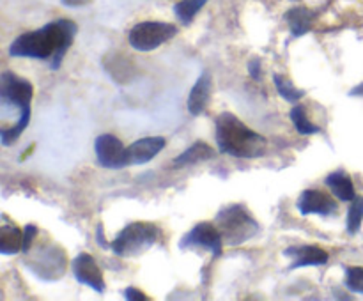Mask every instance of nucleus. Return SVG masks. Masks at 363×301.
Instances as JSON below:
<instances>
[{"mask_svg":"<svg viewBox=\"0 0 363 301\" xmlns=\"http://www.w3.org/2000/svg\"><path fill=\"white\" fill-rule=\"evenodd\" d=\"M77 23L71 20L50 21L38 30L18 35L9 46L11 57L38 59L50 62L52 69H59L64 55L71 48L77 35Z\"/></svg>","mask_w":363,"mask_h":301,"instance_id":"nucleus-1","label":"nucleus"},{"mask_svg":"<svg viewBox=\"0 0 363 301\" xmlns=\"http://www.w3.org/2000/svg\"><path fill=\"white\" fill-rule=\"evenodd\" d=\"M215 135L220 152L234 158H261L268 149V142L262 135L250 130L240 117L230 112H223L216 117Z\"/></svg>","mask_w":363,"mask_h":301,"instance_id":"nucleus-2","label":"nucleus"},{"mask_svg":"<svg viewBox=\"0 0 363 301\" xmlns=\"http://www.w3.org/2000/svg\"><path fill=\"white\" fill-rule=\"evenodd\" d=\"M32 94H34V87L27 78L18 76L13 71H4L0 76V101H2L4 112L9 108H16L20 113V119L13 124V126H4L0 130V140L2 145H13L25 127L30 123V101Z\"/></svg>","mask_w":363,"mask_h":301,"instance_id":"nucleus-3","label":"nucleus"},{"mask_svg":"<svg viewBox=\"0 0 363 301\" xmlns=\"http://www.w3.org/2000/svg\"><path fill=\"white\" fill-rule=\"evenodd\" d=\"M216 227L220 229L223 241L229 246H240V244L254 239L261 232L257 220L252 216V212L245 205L240 204L225 205V208L220 209L218 215H216Z\"/></svg>","mask_w":363,"mask_h":301,"instance_id":"nucleus-4","label":"nucleus"},{"mask_svg":"<svg viewBox=\"0 0 363 301\" xmlns=\"http://www.w3.org/2000/svg\"><path fill=\"white\" fill-rule=\"evenodd\" d=\"M160 236H162V230L155 223L133 222L117 234L116 239L110 243V250L117 257H138L155 246Z\"/></svg>","mask_w":363,"mask_h":301,"instance_id":"nucleus-5","label":"nucleus"},{"mask_svg":"<svg viewBox=\"0 0 363 301\" xmlns=\"http://www.w3.org/2000/svg\"><path fill=\"white\" fill-rule=\"evenodd\" d=\"M176 34L177 28L167 21H140L130 30L128 41L138 52H152Z\"/></svg>","mask_w":363,"mask_h":301,"instance_id":"nucleus-6","label":"nucleus"},{"mask_svg":"<svg viewBox=\"0 0 363 301\" xmlns=\"http://www.w3.org/2000/svg\"><path fill=\"white\" fill-rule=\"evenodd\" d=\"M223 243L225 241H223L218 227L209 222H202L181 237L179 248L181 250H206L218 257L222 255Z\"/></svg>","mask_w":363,"mask_h":301,"instance_id":"nucleus-7","label":"nucleus"},{"mask_svg":"<svg viewBox=\"0 0 363 301\" xmlns=\"http://www.w3.org/2000/svg\"><path fill=\"white\" fill-rule=\"evenodd\" d=\"M67 259L62 248L41 246L28 261V268L43 280H59L64 275Z\"/></svg>","mask_w":363,"mask_h":301,"instance_id":"nucleus-8","label":"nucleus"},{"mask_svg":"<svg viewBox=\"0 0 363 301\" xmlns=\"http://www.w3.org/2000/svg\"><path fill=\"white\" fill-rule=\"evenodd\" d=\"M94 151L98 163L103 169H124L126 165H130L128 147H124V144L116 135L103 133L96 137Z\"/></svg>","mask_w":363,"mask_h":301,"instance_id":"nucleus-9","label":"nucleus"},{"mask_svg":"<svg viewBox=\"0 0 363 301\" xmlns=\"http://www.w3.org/2000/svg\"><path fill=\"white\" fill-rule=\"evenodd\" d=\"M71 271H73L74 278L80 283L91 287L92 290H96L99 294L105 293L106 285L105 280H103V273L92 255L78 254L73 259V262H71Z\"/></svg>","mask_w":363,"mask_h":301,"instance_id":"nucleus-10","label":"nucleus"},{"mask_svg":"<svg viewBox=\"0 0 363 301\" xmlns=\"http://www.w3.org/2000/svg\"><path fill=\"white\" fill-rule=\"evenodd\" d=\"M298 211L303 216L319 215V216H333L339 209L335 198L332 195L325 193L321 190H305L301 191L300 198L296 202Z\"/></svg>","mask_w":363,"mask_h":301,"instance_id":"nucleus-11","label":"nucleus"},{"mask_svg":"<svg viewBox=\"0 0 363 301\" xmlns=\"http://www.w3.org/2000/svg\"><path fill=\"white\" fill-rule=\"evenodd\" d=\"M284 255L291 259V268H307V266H325L328 262L330 255L323 248L314 244H305V246H289L284 250Z\"/></svg>","mask_w":363,"mask_h":301,"instance_id":"nucleus-12","label":"nucleus"},{"mask_svg":"<svg viewBox=\"0 0 363 301\" xmlns=\"http://www.w3.org/2000/svg\"><path fill=\"white\" fill-rule=\"evenodd\" d=\"M165 138L163 137H147L140 138V140L133 142L128 147V158H130V165H144V163L151 161L155 156L165 147Z\"/></svg>","mask_w":363,"mask_h":301,"instance_id":"nucleus-13","label":"nucleus"},{"mask_svg":"<svg viewBox=\"0 0 363 301\" xmlns=\"http://www.w3.org/2000/svg\"><path fill=\"white\" fill-rule=\"evenodd\" d=\"M213 92V78L208 71L199 76L195 85L191 87L190 96H188V112L191 115H201L206 108H208L209 101H211Z\"/></svg>","mask_w":363,"mask_h":301,"instance_id":"nucleus-14","label":"nucleus"},{"mask_svg":"<svg viewBox=\"0 0 363 301\" xmlns=\"http://www.w3.org/2000/svg\"><path fill=\"white\" fill-rule=\"evenodd\" d=\"M325 184L340 202H351L357 197L353 179H351V176L346 170H333V172H330L326 176Z\"/></svg>","mask_w":363,"mask_h":301,"instance_id":"nucleus-15","label":"nucleus"},{"mask_svg":"<svg viewBox=\"0 0 363 301\" xmlns=\"http://www.w3.org/2000/svg\"><path fill=\"white\" fill-rule=\"evenodd\" d=\"M215 158V151H213L211 145H208L206 142H197L191 147H188L186 151L181 152L176 159H174V165L176 166H188V165H197V163L209 161V159Z\"/></svg>","mask_w":363,"mask_h":301,"instance_id":"nucleus-16","label":"nucleus"},{"mask_svg":"<svg viewBox=\"0 0 363 301\" xmlns=\"http://www.w3.org/2000/svg\"><path fill=\"white\" fill-rule=\"evenodd\" d=\"M312 20H314V13L307 7H294L286 13V21L289 23L291 34L294 38H301L303 34H307L312 27Z\"/></svg>","mask_w":363,"mask_h":301,"instance_id":"nucleus-17","label":"nucleus"},{"mask_svg":"<svg viewBox=\"0 0 363 301\" xmlns=\"http://www.w3.org/2000/svg\"><path fill=\"white\" fill-rule=\"evenodd\" d=\"M23 248V230L16 225H7L4 223L0 229V254L14 255Z\"/></svg>","mask_w":363,"mask_h":301,"instance_id":"nucleus-18","label":"nucleus"},{"mask_svg":"<svg viewBox=\"0 0 363 301\" xmlns=\"http://www.w3.org/2000/svg\"><path fill=\"white\" fill-rule=\"evenodd\" d=\"M291 120H293L294 127L300 135H315L321 131V127L318 124L312 123L307 117V110H305L303 105H294L293 110H291Z\"/></svg>","mask_w":363,"mask_h":301,"instance_id":"nucleus-19","label":"nucleus"},{"mask_svg":"<svg viewBox=\"0 0 363 301\" xmlns=\"http://www.w3.org/2000/svg\"><path fill=\"white\" fill-rule=\"evenodd\" d=\"M273 84H275L279 94L289 103H298L305 96V91L298 89L293 81L287 80L286 76H280V74H277V73L273 74Z\"/></svg>","mask_w":363,"mask_h":301,"instance_id":"nucleus-20","label":"nucleus"},{"mask_svg":"<svg viewBox=\"0 0 363 301\" xmlns=\"http://www.w3.org/2000/svg\"><path fill=\"white\" fill-rule=\"evenodd\" d=\"M206 2H208V0H181V2H177L176 6H174V13H176V16L179 18L183 23L188 25L194 21L195 14L206 6Z\"/></svg>","mask_w":363,"mask_h":301,"instance_id":"nucleus-21","label":"nucleus"},{"mask_svg":"<svg viewBox=\"0 0 363 301\" xmlns=\"http://www.w3.org/2000/svg\"><path fill=\"white\" fill-rule=\"evenodd\" d=\"M362 222H363V197H358L357 195V197L351 200L350 209H347V232H350L351 236H354V234L360 230Z\"/></svg>","mask_w":363,"mask_h":301,"instance_id":"nucleus-22","label":"nucleus"},{"mask_svg":"<svg viewBox=\"0 0 363 301\" xmlns=\"http://www.w3.org/2000/svg\"><path fill=\"white\" fill-rule=\"evenodd\" d=\"M346 287L351 293L363 294V268L360 266H351L346 268Z\"/></svg>","mask_w":363,"mask_h":301,"instance_id":"nucleus-23","label":"nucleus"},{"mask_svg":"<svg viewBox=\"0 0 363 301\" xmlns=\"http://www.w3.org/2000/svg\"><path fill=\"white\" fill-rule=\"evenodd\" d=\"M38 234H39L38 227L32 225V223L25 225V229H23V248H21V251H23V254H28V251H30L32 241L35 239V236H38Z\"/></svg>","mask_w":363,"mask_h":301,"instance_id":"nucleus-24","label":"nucleus"},{"mask_svg":"<svg viewBox=\"0 0 363 301\" xmlns=\"http://www.w3.org/2000/svg\"><path fill=\"white\" fill-rule=\"evenodd\" d=\"M124 297L126 300H131V301H142V300H149L147 296H145L142 290L135 289V287H128L126 290H124Z\"/></svg>","mask_w":363,"mask_h":301,"instance_id":"nucleus-25","label":"nucleus"},{"mask_svg":"<svg viewBox=\"0 0 363 301\" xmlns=\"http://www.w3.org/2000/svg\"><path fill=\"white\" fill-rule=\"evenodd\" d=\"M261 69H262L261 60H259V59L250 60V64H248V73H250V76L254 78V80H261V78H262Z\"/></svg>","mask_w":363,"mask_h":301,"instance_id":"nucleus-26","label":"nucleus"},{"mask_svg":"<svg viewBox=\"0 0 363 301\" xmlns=\"http://www.w3.org/2000/svg\"><path fill=\"white\" fill-rule=\"evenodd\" d=\"M91 2L92 0H62L64 6H67V7H84Z\"/></svg>","mask_w":363,"mask_h":301,"instance_id":"nucleus-27","label":"nucleus"},{"mask_svg":"<svg viewBox=\"0 0 363 301\" xmlns=\"http://www.w3.org/2000/svg\"><path fill=\"white\" fill-rule=\"evenodd\" d=\"M98 243L101 244L103 248H108V244L105 243V236H103V225H101V223L98 225Z\"/></svg>","mask_w":363,"mask_h":301,"instance_id":"nucleus-28","label":"nucleus"},{"mask_svg":"<svg viewBox=\"0 0 363 301\" xmlns=\"http://www.w3.org/2000/svg\"><path fill=\"white\" fill-rule=\"evenodd\" d=\"M350 94L351 96H363V84L357 85V87H354V89H351Z\"/></svg>","mask_w":363,"mask_h":301,"instance_id":"nucleus-29","label":"nucleus"}]
</instances>
